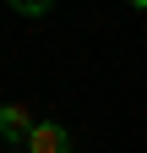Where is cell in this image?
<instances>
[{
  "label": "cell",
  "mask_w": 147,
  "mask_h": 153,
  "mask_svg": "<svg viewBox=\"0 0 147 153\" xmlns=\"http://www.w3.org/2000/svg\"><path fill=\"white\" fill-rule=\"evenodd\" d=\"M33 126H38V120H33L22 104H0V142H6V148H27Z\"/></svg>",
  "instance_id": "cell-1"
},
{
  "label": "cell",
  "mask_w": 147,
  "mask_h": 153,
  "mask_svg": "<svg viewBox=\"0 0 147 153\" xmlns=\"http://www.w3.org/2000/svg\"><path fill=\"white\" fill-rule=\"evenodd\" d=\"M27 153H71V131L60 120H38L27 137Z\"/></svg>",
  "instance_id": "cell-2"
},
{
  "label": "cell",
  "mask_w": 147,
  "mask_h": 153,
  "mask_svg": "<svg viewBox=\"0 0 147 153\" xmlns=\"http://www.w3.org/2000/svg\"><path fill=\"white\" fill-rule=\"evenodd\" d=\"M54 6V0H11V11H22V16H44Z\"/></svg>",
  "instance_id": "cell-3"
},
{
  "label": "cell",
  "mask_w": 147,
  "mask_h": 153,
  "mask_svg": "<svg viewBox=\"0 0 147 153\" xmlns=\"http://www.w3.org/2000/svg\"><path fill=\"white\" fill-rule=\"evenodd\" d=\"M125 6H136V11H147V0H125Z\"/></svg>",
  "instance_id": "cell-4"
},
{
  "label": "cell",
  "mask_w": 147,
  "mask_h": 153,
  "mask_svg": "<svg viewBox=\"0 0 147 153\" xmlns=\"http://www.w3.org/2000/svg\"><path fill=\"white\" fill-rule=\"evenodd\" d=\"M6 153H27V148H6Z\"/></svg>",
  "instance_id": "cell-5"
}]
</instances>
